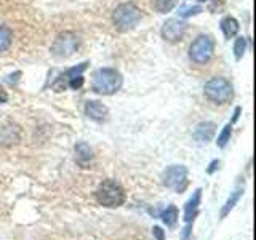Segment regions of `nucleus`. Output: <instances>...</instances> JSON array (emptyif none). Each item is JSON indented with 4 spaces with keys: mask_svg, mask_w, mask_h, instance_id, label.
<instances>
[{
    "mask_svg": "<svg viewBox=\"0 0 256 240\" xmlns=\"http://www.w3.org/2000/svg\"><path fill=\"white\" fill-rule=\"evenodd\" d=\"M124 78L118 70L112 68H101L93 74L92 88L98 94H114L122 88Z\"/></svg>",
    "mask_w": 256,
    "mask_h": 240,
    "instance_id": "f257e3e1",
    "label": "nucleus"
},
{
    "mask_svg": "<svg viewBox=\"0 0 256 240\" xmlns=\"http://www.w3.org/2000/svg\"><path fill=\"white\" fill-rule=\"evenodd\" d=\"M98 204L108 208H117L125 204V189L116 180H104L94 192Z\"/></svg>",
    "mask_w": 256,
    "mask_h": 240,
    "instance_id": "f03ea898",
    "label": "nucleus"
},
{
    "mask_svg": "<svg viewBox=\"0 0 256 240\" xmlns=\"http://www.w3.org/2000/svg\"><path fill=\"white\" fill-rule=\"evenodd\" d=\"M142 12L134 4H120L112 13V22L118 32H130L140 24Z\"/></svg>",
    "mask_w": 256,
    "mask_h": 240,
    "instance_id": "7ed1b4c3",
    "label": "nucleus"
},
{
    "mask_svg": "<svg viewBox=\"0 0 256 240\" xmlns=\"http://www.w3.org/2000/svg\"><path fill=\"white\" fill-rule=\"evenodd\" d=\"M204 93L210 101L216 104H226L234 98V88L224 77H213L204 86Z\"/></svg>",
    "mask_w": 256,
    "mask_h": 240,
    "instance_id": "20e7f679",
    "label": "nucleus"
},
{
    "mask_svg": "<svg viewBox=\"0 0 256 240\" xmlns=\"http://www.w3.org/2000/svg\"><path fill=\"white\" fill-rule=\"evenodd\" d=\"M214 52V42L210 36H198L189 46V58L196 64H206Z\"/></svg>",
    "mask_w": 256,
    "mask_h": 240,
    "instance_id": "39448f33",
    "label": "nucleus"
},
{
    "mask_svg": "<svg viewBox=\"0 0 256 240\" xmlns=\"http://www.w3.org/2000/svg\"><path fill=\"white\" fill-rule=\"evenodd\" d=\"M164 186L174 192H182L188 188V168L184 165H170L162 173Z\"/></svg>",
    "mask_w": 256,
    "mask_h": 240,
    "instance_id": "423d86ee",
    "label": "nucleus"
},
{
    "mask_svg": "<svg viewBox=\"0 0 256 240\" xmlns=\"http://www.w3.org/2000/svg\"><path fill=\"white\" fill-rule=\"evenodd\" d=\"M78 36L74 32H61L52 44V54L56 58H69L78 48Z\"/></svg>",
    "mask_w": 256,
    "mask_h": 240,
    "instance_id": "0eeeda50",
    "label": "nucleus"
},
{
    "mask_svg": "<svg viewBox=\"0 0 256 240\" xmlns=\"http://www.w3.org/2000/svg\"><path fill=\"white\" fill-rule=\"evenodd\" d=\"M160 32H162V37L166 42H172V44L180 42L184 36V32H186V22H182L181 20H176V18L166 20Z\"/></svg>",
    "mask_w": 256,
    "mask_h": 240,
    "instance_id": "6e6552de",
    "label": "nucleus"
},
{
    "mask_svg": "<svg viewBox=\"0 0 256 240\" xmlns=\"http://www.w3.org/2000/svg\"><path fill=\"white\" fill-rule=\"evenodd\" d=\"M21 141V128L16 124H6L0 128V146L13 148Z\"/></svg>",
    "mask_w": 256,
    "mask_h": 240,
    "instance_id": "1a4fd4ad",
    "label": "nucleus"
},
{
    "mask_svg": "<svg viewBox=\"0 0 256 240\" xmlns=\"http://www.w3.org/2000/svg\"><path fill=\"white\" fill-rule=\"evenodd\" d=\"M85 116L94 122H104L109 116V109L100 101H86L85 102Z\"/></svg>",
    "mask_w": 256,
    "mask_h": 240,
    "instance_id": "9d476101",
    "label": "nucleus"
},
{
    "mask_svg": "<svg viewBox=\"0 0 256 240\" xmlns=\"http://www.w3.org/2000/svg\"><path fill=\"white\" fill-rule=\"evenodd\" d=\"M200 200H202V189H197L194 192V196H192L186 206H184V221L186 224H192L196 220V216L198 213V206H200Z\"/></svg>",
    "mask_w": 256,
    "mask_h": 240,
    "instance_id": "9b49d317",
    "label": "nucleus"
},
{
    "mask_svg": "<svg viewBox=\"0 0 256 240\" xmlns=\"http://www.w3.org/2000/svg\"><path fill=\"white\" fill-rule=\"evenodd\" d=\"M93 157L94 154H93V149L90 148V144H86L85 141H80L76 144V160L78 165L86 168L93 160Z\"/></svg>",
    "mask_w": 256,
    "mask_h": 240,
    "instance_id": "f8f14e48",
    "label": "nucleus"
},
{
    "mask_svg": "<svg viewBox=\"0 0 256 240\" xmlns=\"http://www.w3.org/2000/svg\"><path fill=\"white\" fill-rule=\"evenodd\" d=\"M216 133V125L213 122H202L198 124L194 132V140L198 142H208L213 140Z\"/></svg>",
    "mask_w": 256,
    "mask_h": 240,
    "instance_id": "ddd939ff",
    "label": "nucleus"
},
{
    "mask_svg": "<svg viewBox=\"0 0 256 240\" xmlns=\"http://www.w3.org/2000/svg\"><path fill=\"white\" fill-rule=\"evenodd\" d=\"M221 26V30L226 38H232L238 34V29H240V24L236 18H232V16H224L220 22Z\"/></svg>",
    "mask_w": 256,
    "mask_h": 240,
    "instance_id": "4468645a",
    "label": "nucleus"
},
{
    "mask_svg": "<svg viewBox=\"0 0 256 240\" xmlns=\"http://www.w3.org/2000/svg\"><path fill=\"white\" fill-rule=\"evenodd\" d=\"M244 196V189H237L234 192H230L229 198L226 200V204L221 208V213H220V218H226V216L232 212V208L237 205V202L240 200V197Z\"/></svg>",
    "mask_w": 256,
    "mask_h": 240,
    "instance_id": "2eb2a0df",
    "label": "nucleus"
},
{
    "mask_svg": "<svg viewBox=\"0 0 256 240\" xmlns=\"http://www.w3.org/2000/svg\"><path fill=\"white\" fill-rule=\"evenodd\" d=\"M178 208H176V205H168L165 210L162 212V214H160V218H162V221L166 224L168 228H173L176 221H178Z\"/></svg>",
    "mask_w": 256,
    "mask_h": 240,
    "instance_id": "dca6fc26",
    "label": "nucleus"
},
{
    "mask_svg": "<svg viewBox=\"0 0 256 240\" xmlns=\"http://www.w3.org/2000/svg\"><path fill=\"white\" fill-rule=\"evenodd\" d=\"M176 4H178V0H150V5L157 13L172 12L173 8L176 6Z\"/></svg>",
    "mask_w": 256,
    "mask_h": 240,
    "instance_id": "f3484780",
    "label": "nucleus"
},
{
    "mask_svg": "<svg viewBox=\"0 0 256 240\" xmlns=\"http://www.w3.org/2000/svg\"><path fill=\"white\" fill-rule=\"evenodd\" d=\"M13 34L6 26H0V53H5L12 45Z\"/></svg>",
    "mask_w": 256,
    "mask_h": 240,
    "instance_id": "a211bd4d",
    "label": "nucleus"
},
{
    "mask_svg": "<svg viewBox=\"0 0 256 240\" xmlns=\"http://www.w3.org/2000/svg\"><path fill=\"white\" fill-rule=\"evenodd\" d=\"M204 8L200 5H188V4H182L178 10L180 18H189V16H196L198 13H202Z\"/></svg>",
    "mask_w": 256,
    "mask_h": 240,
    "instance_id": "6ab92c4d",
    "label": "nucleus"
},
{
    "mask_svg": "<svg viewBox=\"0 0 256 240\" xmlns=\"http://www.w3.org/2000/svg\"><path fill=\"white\" fill-rule=\"evenodd\" d=\"M246 48H248V40L245 37L236 38V42H234V56H236V60H242L244 58Z\"/></svg>",
    "mask_w": 256,
    "mask_h": 240,
    "instance_id": "aec40b11",
    "label": "nucleus"
},
{
    "mask_svg": "<svg viewBox=\"0 0 256 240\" xmlns=\"http://www.w3.org/2000/svg\"><path fill=\"white\" fill-rule=\"evenodd\" d=\"M230 134H232V124H228L226 126L222 128V132L218 136V141H216L218 148H221V149L226 148V144L230 141Z\"/></svg>",
    "mask_w": 256,
    "mask_h": 240,
    "instance_id": "412c9836",
    "label": "nucleus"
},
{
    "mask_svg": "<svg viewBox=\"0 0 256 240\" xmlns=\"http://www.w3.org/2000/svg\"><path fill=\"white\" fill-rule=\"evenodd\" d=\"M69 78V86L72 88V90H78V88H82L84 86V82H85V78L82 74H77V76H68Z\"/></svg>",
    "mask_w": 256,
    "mask_h": 240,
    "instance_id": "4be33fe9",
    "label": "nucleus"
},
{
    "mask_svg": "<svg viewBox=\"0 0 256 240\" xmlns=\"http://www.w3.org/2000/svg\"><path fill=\"white\" fill-rule=\"evenodd\" d=\"M152 234H154V237L157 240H165V232L162 230V228L154 226V228H152Z\"/></svg>",
    "mask_w": 256,
    "mask_h": 240,
    "instance_id": "5701e85b",
    "label": "nucleus"
},
{
    "mask_svg": "<svg viewBox=\"0 0 256 240\" xmlns=\"http://www.w3.org/2000/svg\"><path fill=\"white\" fill-rule=\"evenodd\" d=\"M218 166H220V160H213V162L210 164V166H208L206 173H208V174H213V173H214V170H216V168H218Z\"/></svg>",
    "mask_w": 256,
    "mask_h": 240,
    "instance_id": "b1692460",
    "label": "nucleus"
},
{
    "mask_svg": "<svg viewBox=\"0 0 256 240\" xmlns=\"http://www.w3.org/2000/svg\"><path fill=\"white\" fill-rule=\"evenodd\" d=\"M8 101V93L4 90V86L0 85V104H5Z\"/></svg>",
    "mask_w": 256,
    "mask_h": 240,
    "instance_id": "393cba45",
    "label": "nucleus"
},
{
    "mask_svg": "<svg viewBox=\"0 0 256 240\" xmlns=\"http://www.w3.org/2000/svg\"><path fill=\"white\" fill-rule=\"evenodd\" d=\"M238 117H240V108H236V110H234V118H232V122H230V124L237 122Z\"/></svg>",
    "mask_w": 256,
    "mask_h": 240,
    "instance_id": "a878e982",
    "label": "nucleus"
},
{
    "mask_svg": "<svg viewBox=\"0 0 256 240\" xmlns=\"http://www.w3.org/2000/svg\"><path fill=\"white\" fill-rule=\"evenodd\" d=\"M200 2H205V0H200Z\"/></svg>",
    "mask_w": 256,
    "mask_h": 240,
    "instance_id": "bb28decb",
    "label": "nucleus"
}]
</instances>
